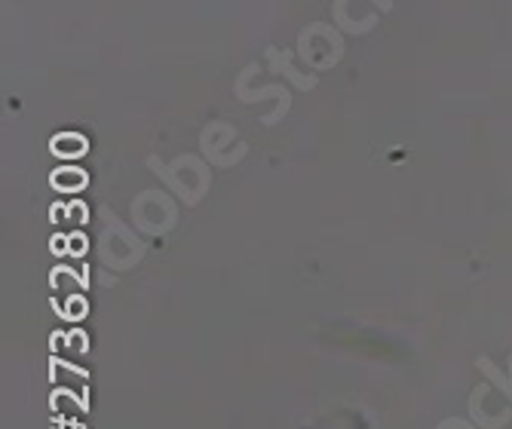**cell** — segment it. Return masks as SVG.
I'll return each instance as SVG.
<instances>
[{
  "mask_svg": "<svg viewBox=\"0 0 512 429\" xmlns=\"http://www.w3.org/2000/svg\"><path fill=\"white\" fill-rule=\"evenodd\" d=\"M267 59H270V68H273V71L283 68V71H286V77H289L298 89H313V86H316V77H313V74H310V77H304L301 71H295V68L289 65V53H279L276 46H270V50H267Z\"/></svg>",
  "mask_w": 512,
  "mask_h": 429,
  "instance_id": "obj_4",
  "label": "cell"
},
{
  "mask_svg": "<svg viewBox=\"0 0 512 429\" xmlns=\"http://www.w3.org/2000/svg\"><path fill=\"white\" fill-rule=\"evenodd\" d=\"M105 230H102V246H99V255L105 264H111L114 270H129L135 261H142L145 255V246L135 240V233L126 230L114 215L105 218Z\"/></svg>",
  "mask_w": 512,
  "mask_h": 429,
  "instance_id": "obj_2",
  "label": "cell"
},
{
  "mask_svg": "<svg viewBox=\"0 0 512 429\" xmlns=\"http://www.w3.org/2000/svg\"><path fill=\"white\" fill-rule=\"evenodd\" d=\"M175 203L160 194V190H148L132 203V221L142 227L145 233H166L175 224Z\"/></svg>",
  "mask_w": 512,
  "mask_h": 429,
  "instance_id": "obj_3",
  "label": "cell"
},
{
  "mask_svg": "<svg viewBox=\"0 0 512 429\" xmlns=\"http://www.w3.org/2000/svg\"><path fill=\"white\" fill-rule=\"evenodd\" d=\"M371 4H375V7H381L384 13H390V10H393V0H371Z\"/></svg>",
  "mask_w": 512,
  "mask_h": 429,
  "instance_id": "obj_7",
  "label": "cell"
},
{
  "mask_svg": "<svg viewBox=\"0 0 512 429\" xmlns=\"http://www.w3.org/2000/svg\"><path fill=\"white\" fill-rule=\"evenodd\" d=\"M53 154H59V157H80V154H86V138H80V135H59L53 141Z\"/></svg>",
  "mask_w": 512,
  "mask_h": 429,
  "instance_id": "obj_5",
  "label": "cell"
},
{
  "mask_svg": "<svg viewBox=\"0 0 512 429\" xmlns=\"http://www.w3.org/2000/svg\"><path fill=\"white\" fill-rule=\"evenodd\" d=\"M53 184L56 187H65V190H80L83 184H86V178H83V172L80 169H74V175H53Z\"/></svg>",
  "mask_w": 512,
  "mask_h": 429,
  "instance_id": "obj_6",
  "label": "cell"
},
{
  "mask_svg": "<svg viewBox=\"0 0 512 429\" xmlns=\"http://www.w3.org/2000/svg\"><path fill=\"white\" fill-rule=\"evenodd\" d=\"M148 166L175 190V194L188 203V206H197L200 200H203V194H206V187H209V181H212V175H209V169L197 160V157H178L175 163H160L157 157H151L148 160Z\"/></svg>",
  "mask_w": 512,
  "mask_h": 429,
  "instance_id": "obj_1",
  "label": "cell"
},
{
  "mask_svg": "<svg viewBox=\"0 0 512 429\" xmlns=\"http://www.w3.org/2000/svg\"><path fill=\"white\" fill-rule=\"evenodd\" d=\"M509 365H512V356H509ZM509 384H512V368H509Z\"/></svg>",
  "mask_w": 512,
  "mask_h": 429,
  "instance_id": "obj_8",
  "label": "cell"
}]
</instances>
